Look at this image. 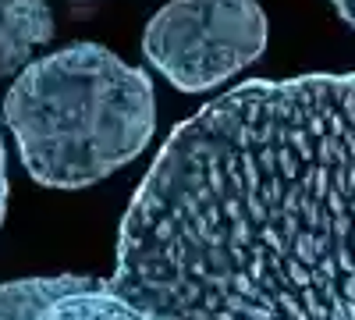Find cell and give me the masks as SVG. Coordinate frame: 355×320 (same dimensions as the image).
<instances>
[{
  "label": "cell",
  "mask_w": 355,
  "mask_h": 320,
  "mask_svg": "<svg viewBox=\"0 0 355 320\" xmlns=\"http://www.w3.org/2000/svg\"><path fill=\"white\" fill-rule=\"evenodd\" d=\"M110 288L150 320H355V71L252 78L178 125Z\"/></svg>",
  "instance_id": "1"
},
{
  "label": "cell",
  "mask_w": 355,
  "mask_h": 320,
  "mask_svg": "<svg viewBox=\"0 0 355 320\" xmlns=\"http://www.w3.org/2000/svg\"><path fill=\"white\" fill-rule=\"evenodd\" d=\"M25 171L50 189H85L135 160L157 132L146 71L96 43L40 57L4 96Z\"/></svg>",
  "instance_id": "2"
},
{
  "label": "cell",
  "mask_w": 355,
  "mask_h": 320,
  "mask_svg": "<svg viewBox=\"0 0 355 320\" xmlns=\"http://www.w3.org/2000/svg\"><path fill=\"white\" fill-rule=\"evenodd\" d=\"M266 50L256 0H171L142 33V53L182 93H206Z\"/></svg>",
  "instance_id": "3"
},
{
  "label": "cell",
  "mask_w": 355,
  "mask_h": 320,
  "mask_svg": "<svg viewBox=\"0 0 355 320\" xmlns=\"http://www.w3.org/2000/svg\"><path fill=\"white\" fill-rule=\"evenodd\" d=\"M36 320H150V317L139 313L128 299H121L110 285L85 278L68 296L50 303Z\"/></svg>",
  "instance_id": "4"
},
{
  "label": "cell",
  "mask_w": 355,
  "mask_h": 320,
  "mask_svg": "<svg viewBox=\"0 0 355 320\" xmlns=\"http://www.w3.org/2000/svg\"><path fill=\"white\" fill-rule=\"evenodd\" d=\"M85 278H28L0 285V320H36L50 303L68 296Z\"/></svg>",
  "instance_id": "5"
},
{
  "label": "cell",
  "mask_w": 355,
  "mask_h": 320,
  "mask_svg": "<svg viewBox=\"0 0 355 320\" xmlns=\"http://www.w3.org/2000/svg\"><path fill=\"white\" fill-rule=\"evenodd\" d=\"M0 22L28 47H43L53 40V15L46 0H4L0 4Z\"/></svg>",
  "instance_id": "6"
},
{
  "label": "cell",
  "mask_w": 355,
  "mask_h": 320,
  "mask_svg": "<svg viewBox=\"0 0 355 320\" xmlns=\"http://www.w3.org/2000/svg\"><path fill=\"white\" fill-rule=\"evenodd\" d=\"M33 50L36 47H28L21 36H15L11 28L0 22V78H8V75H15V71H21V68H28L33 61Z\"/></svg>",
  "instance_id": "7"
},
{
  "label": "cell",
  "mask_w": 355,
  "mask_h": 320,
  "mask_svg": "<svg viewBox=\"0 0 355 320\" xmlns=\"http://www.w3.org/2000/svg\"><path fill=\"white\" fill-rule=\"evenodd\" d=\"M8 207V157H4V139H0V221H4Z\"/></svg>",
  "instance_id": "8"
},
{
  "label": "cell",
  "mask_w": 355,
  "mask_h": 320,
  "mask_svg": "<svg viewBox=\"0 0 355 320\" xmlns=\"http://www.w3.org/2000/svg\"><path fill=\"white\" fill-rule=\"evenodd\" d=\"M331 4H334V11L355 28V0H331Z\"/></svg>",
  "instance_id": "9"
},
{
  "label": "cell",
  "mask_w": 355,
  "mask_h": 320,
  "mask_svg": "<svg viewBox=\"0 0 355 320\" xmlns=\"http://www.w3.org/2000/svg\"><path fill=\"white\" fill-rule=\"evenodd\" d=\"M0 4H4V0H0Z\"/></svg>",
  "instance_id": "10"
}]
</instances>
